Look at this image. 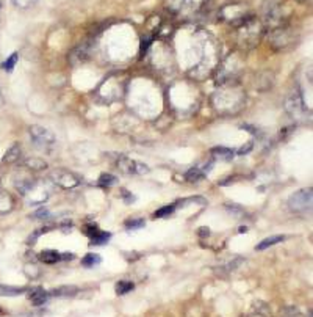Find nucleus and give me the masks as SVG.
Segmentation results:
<instances>
[{"label":"nucleus","mask_w":313,"mask_h":317,"mask_svg":"<svg viewBox=\"0 0 313 317\" xmlns=\"http://www.w3.org/2000/svg\"><path fill=\"white\" fill-rule=\"evenodd\" d=\"M246 231H248V226H241L240 228V232H246Z\"/></svg>","instance_id":"7c9ffc66"},{"label":"nucleus","mask_w":313,"mask_h":317,"mask_svg":"<svg viewBox=\"0 0 313 317\" xmlns=\"http://www.w3.org/2000/svg\"><path fill=\"white\" fill-rule=\"evenodd\" d=\"M102 262V258L101 255H96V253H88V255L81 259V265L86 267V268H91V267H96Z\"/></svg>","instance_id":"4468645a"},{"label":"nucleus","mask_w":313,"mask_h":317,"mask_svg":"<svg viewBox=\"0 0 313 317\" xmlns=\"http://www.w3.org/2000/svg\"><path fill=\"white\" fill-rule=\"evenodd\" d=\"M24 289L22 288H10V286H4V284H0V295H8V297H13V295H18V294H22Z\"/></svg>","instance_id":"aec40b11"},{"label":"nucleus","mask_w":313,"mask_h":317,"mask_svg":"<svg viewBox=\"0 0 313 317\" xmlns=\"http://www.w3.org/2000/svg\"><path fill=\"white\" fill-rule=\"evenodd\" d=\"M199 235H202V237H205V235H210V228H207V226H202V228H199Z\"/></svg>","instance_id":"c85d7f7f"},{"label":"nucleus","mask_w":313,"mask_h":317,"mask_svg":"<svg viewBox=\"0 0 313 317\" xmlns=\"http://www.w3.org/2000/svg\"><path fill=\"white\" fill-rule=\"evenodd\" d=\"M285 108H287V113L296 120V121H301L304 116H305V105H304V99H302V94L301 91L296 88L293 90L287 99H285Z\"/></svg>","instance_id":"f03ea898"},{"label":"nucleus","mask_w":313,"mask_h":317,"mask_svg":"<svg viewBox=\"0 0 313 317\" xmlns=\"http://www.w3.org/2000/svg\"><path fill=\"white\" fill-rule=\"evenodd\" d=\"M22 167H25L28 171H42L47 168V164L42 161V158H38V157H30V158H25L22 162Z\"/></svg>","instance_id":"0eeeda50"},{"label":"nucleus","mask_w":313,"mask_h":317,"mask_svg":"<svg viewBox=\"0 0 313 317\" xmlns=\"http://www.w3.org/2000/svg\"><path fill=\"white\" fill-rule=\"evenodd\" d=\"M143 226H146V221L143 218H130V220L125 221L127 229H140Z\"/></svg>","instance_id":"412c9836"},{"label":"nucleus","mask_w":313,"mask_h":317,"mask_svg":"<svg viewBox=\"0 0 313 317\" xmlns=\"http://www.w3.org/2000/svg\"><path fill=\"white\" fill-rule=\"evenodd\" d=\"M0 16H2V0H0Z\"/></svg>","instance_id":"2f4dec72"},{"label":"nucleus","mask_w":313,"mask_h":317,"mask_svg":"<svg viewBox=\"0 0 313 317\" xmlns=\"http://www.w3.org/2000/svg\"><path fill=\"white\" fill-rule=\"evenodd\" d=\"M288 208L293 212H304L311 208V187L301 188L288 198Z\"/></svg>","instance_id":"7ed1b4c3"},{"label":"nucleus","mask_w":313,"mask_h":317,"mask_svg":"<svg viewBox=\"0 0 313 317\" xmlns=\"http://www.w3.org/2000/svg\"><path fill=\"white\" fill-rule=\"evenodd\" d=\"M78 289L75 286H63V288H58V289H54L51 292V295L54 297H60V298H68V297H74L77 295Z\"/></svg>","instance_id":"9b49d317"},{"label":"nucleus","mask_w":313,"mask_h":317,"mask_svg":"<svg viewBox=\"0 0 313 317\" xmlns=\"http://www.w3.org/2000/svg\"><path fill=\"white\" fill-rule=\"evenodd\" d=\"M285 241V235H271V237H266L265 241H261L258 245H257V250H266V248H270V247H273V245H276V244H279V242H284Z\"/></svg>","instance_id":"ddd939ff"},{"label":"nucleus","mask_w":313,"mask_h":317,"mask_svg":"<svg viewBox=\"0 0 313 317\" xmlns=\"http://www.w3.org/2000/svg\"><path fill=\"white\" fill-rule=\"evenodd\" d=\"M110 237H111L110 232L101 231L96 237H93V239H91V245H104V244H107L110 241Z\"/></svg>","instance_id":"6ab92c4d"},{"label":"nucleus","mask_w":313,"mask_h":317,"mask_svg":"<svg viewBox=\"0 0 313 317\" xmlns=\"http://www.w3.org/2000/svg\"><path fill=\"white\" fill-rule=\"evenodd\" d=\"M51 178L54 184H57L61 188H75L77 185H80V178L75 173L68 170H55L51 174Z\"/></svg>","instance_id":"20e7f679"},{"label":"nucleus","mask_w":313,"mask_h":317,"mask_svg":"<svg viewBox=\"0 0 313 317\" xmlns=\"http://www.w3.org/2000/svg\"><path fill=\"white\" fill-rule=\"evenodd\" d=\"M175 209V204H169V206H163L161 209H158L157 212H154V217L155 218H160V217H166V215H171Z\"/></svg>","instance_id":"5701e85b"},{"label":"nucleus","mask_w":313,"mask_h":317,"mask_svg":"<svg viewBox=\"0 0 313 317\" xmlns=\"http://www.w3.org/2000/svg\"><path fill=\"white\" fill-rule=\"evenodd\" d=\"M30 140H31V143L35 145L36 149L39 151H44V152H51L52 148L55 146V135L42 128V126H30Z\"/></svg>","instance_id":"f257e3e1"},{"label":"nucleus","mask_w":313,"mask_h":317,"mask_svg":"<svg viewBox=\"0 0 313 317\" xmlns=\"http://www.w3.org/2000/svg\"><path fill=\"white\" fill-rule=\"evenodd\" d=\"M49 292H46L44 289H41V288H35L33 291H30V294H28V300L31 302V305H35V306H41V305H44L47 300H49Z\"/></svg>","instance_id":"423d86ee"},{"label":"nucleus","mask_w":313,"mask_h":317,"mask_svg":"<svg viewBox=\"0 0 313 317\" xmlns=\"http://www.w3.org/2000/svg\"><path fill=\"white\" fill-rule=\"evenodd\" d=\"M75 258L74 253H61V261H72Z\"/></svg>","instance_id":"cd10ccee"},{"label":"nucleus","mask_w":313,"mask_h":317,"mask_svg":"<svg viewBox=\"0 0 313 317\" xmlns=\"http://www.w3.org/2000/svg\"><path fill=\"white\" fill-rule=\"evenodd\" d=\"M252 145H254L252 141H248V143H246L243 148H240V149H238V154H240V155H243V154H248V152L252 149Z\"/></svg>","instance_id":"bb28decb"},{"label":"nucleus","mask_w":313,"mask_h":317,"mask_svg":"<svg viewBox=\"0 0 313 317\" xmlns=\"http://www.w3.org/2000/svg\"><path fill=\"white\" fill-rule=\"evenodd\" d=\"M21 154H22V149H21V145L18 143H14L4 155V162L5 164H14V162H18L19 158H21Z\"/></svg>","instance_id":"9d476101"},{"label":"nucleus","mask_w":313,"mask_h":317,"mask_svg":"<svg viewBox=\"0 0 313 317\" xmlns=\"http://www.w3.org/2000/svg\"><path fill=\"white\" fill-rule=\"evenodd\" d=\"M0 312H2V311H0Z\"/></svg>","instance_id":"473e14b6"},{"label":"nucleus","mask_w":313,"mask_h":317,"mask_svg":"<svg viewBox=\"0 0 313 317\" xmlns=\"http://www.w3.org/2000/svg\"><path fill=\"white\" fill-rule=\"evenodd\" d=\"M204 174H205V171L202 168L194 167V168H191V170L187 171L185 178H187V181H199L201 178H204Z\"/></svg>","instance_id":"dca6fc26"},{"label":"nucleus","mask_w":313,"mask_h":317,"mask_svg":"<svg viewBox=\"0 0 313 317\" xmlns=\"http://www.w3.org/2000/svg\"><path fill=\"white\" fill-rule=\"evenodd\" d=\"M83 231H85V234L90 237V239H93V237H96L99 232H101V229H99V226L94 223V221H91V223H86L83 226Z\"/></svg>","instance_id":"4be33fe9"},{"label":"nucleus","mask_w":313,"mask_h":317,"mask_svg":"<svg viewBox=\"0 0 313 317\" xmlns=\"http://www.w3.org/2000/svg\"><path fill=\"white\" fill-rule=\"evenodd\" d=\"M5 104V101H4V96H2V93H0V107H2Z\"/></svg>","instance_id":"c756f323"},{"label":"nucleus","mask_w":313,"mask_h":317,"mask_svg":"<svg viewBox=\"0 0 313 317\" xmlns=\"http://www.w3.org/2000/svg\"><path fill=\"white\" fill-rule=\"evenodd\" d=\"M118 167L125 174H146V173H149V167L141 164V162L131 161V158H128V157H119Z\"/></svg>","instance_id":"39448f33"},{"label":"nucleus","mask_w":313,"mask_h":317,"mask_svg":"<svg viewBox=\"0 0 313 317\" xmlns=\"http://www.w3.org/2000/svg\"><path fill=\"white\" fill-rule=\"evenodd\" d=\"M99 184H101L102 187H110V185L118 184V178L113 176V174H110V173H104V174H101V178H99Z\"/></svg>","instance_id":"f3484780"},{"label":"nucleus","mask_w":313,"mask_h":317,"mask_svg":"<svg viewBox=\"0 0 313 317\" xmlns=\"http://www.w3.org/2000/svg\"><path fill=\"white\" fill-rule=\"evenodd\" d=\"M211 154L213 155H216L219 158H222V161H232L234 158V149H230V148H224V146H216V148H213L211 149Z\"/></svg>","instance_id":"f8f14e48"},{"label":"nucleus","mask_w":313,"mask_h":317,"mask_svg":"<svg viewBox=\"0 0 313 317\" xmlns=\"http://www.w3.org/2000/svg\"><path fill=\"white\" fill-rule=\"evenodd\" d=\"M133 289H135V284L131 281H118L116 283V294L118 295H125Z\"/></svg>","instance_id":"2eb2a0df"},{"label":"nucleus","mask_w":313,"mask_h":317,"mask_svg":"<svg viewBox=\"0 0 313 317\" xmlns=\"http://www.w3.org/2000/svg\"><path fill=\"white\" fill-rule=\"evenodd\" d=\"M122 192V200H124V203H127V204H130V203H135L137 201V198H135V195L133 193H130V192H127V190H121Z\"/></svg>","instance_id":"393cba45"},{"label":"nucleus","mask_w":313,"mask_h":317,"mask_svg":"<svg viewBox=\"0 0 313 317\" xmlns=\"http://www.w3.org/2000/svg\"><path fill=\"white\" fill-rule=\"evenodd\" d=\"M39 261L44 264H55L61 261V253L57 250H44L39 253Z\"/></svg>","instance_id":"1a4fd4ad"},{"label":"nucleus","mask_w":313,"mask_h":317,"mask_svg":"<svg viewBox=\"0 0 313 317\" xmlns=\"http://www.w3.org/2000/svg\"><path fill=\"white\" fill-rule=\"evenodd\" d=\"M36 2H38V0H13V5H14L16 8L27 10V8H31Z\"/></svg>","instance_id":"b1692460"},{"label":"nucleus","mask_w":313,"mask_h":317,"mask_svg":"<svg viewBox=\"0 0 313 317\" xmlns=\"http://www.w3.org/2000/svg\"><path fill=\"white\" fill-rule=\"evenodd\" d=\"M18 60H19V54H18V52L11 54L10 58H7V61H4L2 68H4L7 72H11V71L14 69V66H16V63H18Z\"/></svg>","instance_id":"a211bd4d"},{"label":"nucleus","mask_w":313,"mask_h":317,"mask_svg":"<svg viewBox=\"0 0 313 317\" xmlns=\"http://www.w3.org/2000/svg\"><path fill=\"white\" fill-rule=\"evenodd\" d=\"M14 208V200L13 196L5 192V190H0V214H8Z\"/></svg>","instance_id":"6e6552de"},{"label":"nucleus","mask_w":313,"mask_h":317,"mask_svg":"<svg viewBox=\"0 0 313 317\" xmlns=\"http://www.w3.org/2000/svg\"><path fill=\"white\" fill-rule=\"evenodd\" d=\"M33 217H35V218H39V220H44V218L49 217V211H47L46 208H39L35 214H33Z\"/></svg>","instance_id":"a878e982"}]
</instances>
